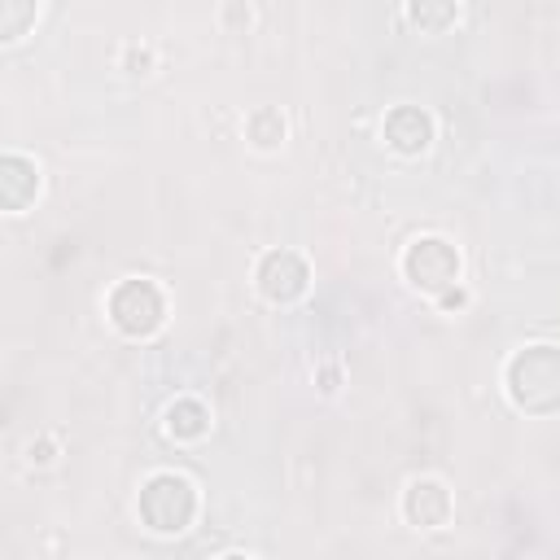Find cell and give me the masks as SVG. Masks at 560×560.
Returning a JSON list of instances; mask_svg holds the SVG:
<instances>
[{
  "instance_id": "6da1fadb",
  "label": "cell",
  "mask_w": 560,
  "mask_h": 560,
  "mask_svg": "<svg viewBox=\"0 0 560 560\" xmlns=\"http://www.w3.org/2000/svg\"><path fill=\"white\" fill-rule=\"evenodd\" d=\"M508 402L525 416H556L560 411V346L529 341L503 368Z\"/></svg>"
},
{
  "instance_id": "7a4b0ae2",
  "label": "cell",
  "mask_w": 560,
  "mask_h": 560,
  "mask_svg": "<svg viewBox=\"0 0 560 560\" xmlns=\"http://www.w3.org/2000/svg\"><path fill=\"white\" fill-rule=\"evenodd\" d=\"M136 512H140V525L158 538H175L184 529H192L197 512H201V494L197 486L175 472V468H162V472H149L140 494H136Z\"/></svg>"
},
{
  "instance_id": "3957f363",
  "label": "cell",
  "mask_w": 560,
  "mask_h": 560,
  "mask_svg": "<svg viewBox=\"0 0 560 560\" xmlns=\"http://www.w3.org/2000/svg\"><path fill=\"white\" fill-rule=\"evenodd\" d=\"M105 315L122 337L144 341V337L162 332V324H166V289L149 276H127L109 289Z\"/></svg>"
},
{
  "instance_id": "277c9868",
  "label": "cell",
  "mask_w": 560,
  "mask_h": 560,
  "mask_svg": "<svg viewBox=\"0 0 560 560\" xmlns=\"http://www.w3.org/2000/svg\"><path fill=\"white\" fill-rule=\"evenodd\" d=\"M398 271H402V280H407L416 293H424V298L433 302L438 293H446L451 284H459L464 258H459V249H455L446 236L424 232V236H416V241L402 249Z\"/></svg>"
},
{
  "instance_id": "5b68a950",
  "label": "cell",
  "mask_w": 560,
  "mask_h": 560,
  "mask_svg": "<svg viewBox=\"0 0 560 560\" xmlns=\"http://www.w3.org/2000/svg\"><path fill=\"white\" fill-rule=\"evenodd\" d=\"M254 284L271 306H293L311 289V267L298 249H267L254 267Z\"/></svg>"
},
{
  "instance_id": "8992f818",
  "label": "cell",
  "mask_w": 560,
  "mask_h": 560,
  "mask_svg": "<svg viewBox=\"0 0 560 560\" xmlns=\"http://www.w3.org/2000/svg\"><path fill=\"white\" fill-rule=\"evenodd\" d=\"M398 512L411 529H442L455 516V494L442 477H411L398 499Z\"/></svg>"
},
{
  "instance_id": "52a82bcc",
  "label": "cell",
  "mask_w": 560,
  "mask_h": 560,
  "mask_svg": "<svg viewBox=\"0 0 560 560\" xmlns=\"http://www.w3.org/2000/svg\"><path fill=\"white\" fill-rule=\"evenodd\" d=\"M381 136H385V144H389L394 153L420 158V153L433 144L438 122H433V114L420 109V105H394V109L385 114V122H381Z\"/></svg>"
},
{
  "instance_id": "ba28073f",
  "label": "cell",
  "mask_w": 560,
  "mask_h": 560,
  "mask_svg": "<svg viewBox=\"0 0 560 560\" xmlns=\"http://www.w3.org/2000/svg\"><path fill=\"white\" fill-rule=\"evenodd\" d=\"M39 184H44V175H39L35 158H26L22 149H9L0 158V206H4V214H22L39 197Z\"/></svg>"
},
{
  "instance_id": "9c48e42d",
  "label": "cell",
  "mask_w": 560,
  "mask_h": 560,
  "mask_svg": "<svg viewBox=\"0 0 560 560\" xmlns=\"http://www.w3.org/2000/svg\"><path fill=\"white\" fill-rule=\"evenodd\" d=\"M210 407L201 402V398H192V394H184V398H175L171 407H166V420H162V429H166V438L171 442H179V446H197L201 438H210Z\"/></svg>"
},
{
  "instance_id": "30bf717a",
  "label": "cell",
  "mask_w": 560,
  "mask_h": 560,
  "mask_svg": "<svg viewBox=\"0 0 560 560\" xmlns=\"http://www.w3.org/2000/svg\"><path fill=\"white\" fill-rule=\"evenodd\" d=\"M289 136V118L276 109V105H254L245 114V140L258 149V153H276Z\"/></svg>"
},
{
  "instance_id": "8fae6325",
  "label": "cell",
  "mask_w": 560,
  "mask_h": 560,
  "mask_svg": "<svg viewBox=\"0 0 560 560\" xmlns=\"http://www.w3.org/2000/svg\"><path fill=\"white\" fill-rule=\"evenodd\" d=\"M407 22L420 35H446L459 22V0H407Z\"/></svg>"
},
{
  "instance_id": "7c38bea8",
  "label": "cell",
  "mask_w": 560,
  "mask_h": 560,
  "mask_svg": "<svg viewBox=\"0 0 560 560\" xmlns=\"http://www.w3.org/2000/svg\"><path fill=\"white\" fill-rule=\"evenodd\" d=\"M39 18V0H0V39L18 44Z\"/></svg>"
},
{
  "instance_id": "4fadbf2b",
  "label": "cell",
  "mask_w": 560,
  "mask_h": 560,
  "mask_svg": "<svg viewBox=\"0 0 560 560\" xmlns=\"http://www.w3.org/2000/svg\"><path fill=\"white\" fill-rule=\"evenodd\" d=\"M219 22H223L228 35H245V31L254 26V4H249V0H223Z\"/></svg>"
},
{
  "instance_id": "5bb4252c",
  "label": "cell",
  "mask_w": 560,
  "mask_h": 560,
  "mask_svg": "<svg viewBox=\"0 0 560 560\" xmlns=\"http://www.w3.org/2000/svg\"><path fill=\"white\" fill-rule=\"evenodd\" d=\"M122 70H127L131 79L153 74V70H158V52H153V44H127V48H122Z\"/></svg>"
},
{
  "instance_id": "9a60e30c",
  "label": "cell",
  "mask_w": 560,
  "mask_h": 560,
  "mask_svg": "<svg viewBox=\"0 0 560 560\" xmlns=\"http://www.w3.org/2000/svg\"><path fill=\"white\" fill-rule=\"evenodd\" d=\"M57 455H61V442L52 433H35L26 442V464L31 468H48V464H57Z\"/></svg>"
},
{
  "instance_id": "2e32d148",
  "label": "cell",
  "mask_w": 560,
  "mask_h": 560,
  "mask_svg": "<svg viewBox=\"0 0 560 560\" xmlns=\"http://www.w3.org/2000/svg\"><path fill=\"white\" fill-rule=\"evenodd\" d=\"M468 302H472V293H468V284H464V280H459V284H451L446 293H438V298H433V306H438L442 315H459Z\"/></svg>"
},
{
  "instance_id": "e0dca14e",
  "label": "cell",
  "mask_w": 560,
  "mask_h": 560,
  "mask_svg": "<svg viewBox=\"0 0 560 560\" xmlns=\"http://www.w3.org/2000/svg\"><path fill=\"white\" fill-rule=\"evenodd\" d=\"M315 385H319V394H337L341 389V363H319L315 368Z\"/></svg>"
}]
</instances>
